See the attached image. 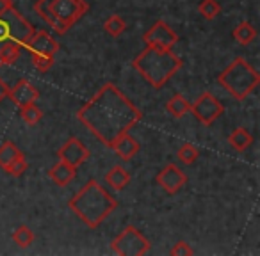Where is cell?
<instances>
[{"label": "cell", "mask_w": 260, "mask_h": 256, "mask_svg": "<svg viewBox=\"0 0 260 256\" xmlns=\"http://www.w3.org/2000/svg\"><path fill=\"white\" fill-rule=\"evenodd\" d=\"M29 169V164H27V160H25V157H22V159H18V160H15V162L11 164V166L8 167V173L11 174V176H22L25 171Z\"/></svg>", "instance_id": "27"}, {"label": "cell", "mask_w": 260, "mask_h": 256, "mask_svg": "<svg viewBox=\"0 0 260 256\" xmlns=\"http://www.w3.org/2000/svg\"><path fill=\"white\" fill-rule=\"evenodd\" d=\"M170 254L171 256H189V254H194V249H192L187 242L180 240V242H177L173 247H171Z\"/></svg>", "instance_id": "28"}, {"label": "cell", "mask_w": 260, "mask_h": 256, "mask_svg": "<svg viewBox=\"0 0 260 256\" xmlns=\"http://www.w3.org/2000/svg\"><path fill=\"white\" fill-rule=\"evenodd\" d=\"M105 181H107L114 191H123V189L130 184V174L125 167L114 166V167H111V171H109L107 174H105Z\"/></svg>", "instance_id": "16"}, {"label": "cell", "mask_w": 260, "mask_h": 256, "mask_svg": "<svg viewBox=\"0 0 260 256\" xmlns=\"http://www.w3.org/2000/svg\"><path fill=\"white\" fill-rule=\"evenodd\" d=\"M177 159L184 166H192L200 159V150L194 144H182L177 152Z\"/></svg>", "instance_id": "23"}, {"label": "cell", "mask_w": 260, "mask_h": 256, "mask_svg": "<svg viewBox=\"0 0 260 256\" xmlns=\"http://www.w3.org/2000/svg\"><path fill=\"white\" fill-rule=\"evenodd\" d=\"M111 148L114 150V153L123 160V162H128V160H132L139 153L141 144H139L138 139L132 137L128 132H125V134H121L114 142H112Z\"/></svg>", "instance_id": "14"}, {"label": "cell", "mask_w": 260, "mask_h": 256, "mask_svg": "<svg viewBox=\"0 0 260 256\" xmlns=\"http://www.w3.org/2000/svg\"><path fill=\"white\" fill-rule=\"evenodd\" d=\"M8 98H11V101L16 107H23V105L36 103L38 98H40V91L32 86V82H29L27 79H22L13 87H9Z\"/></svg>", "instance_id": "13"}, {"label": "cell", "mask_w": 260, "mask_h": 256, "mask_svg": "<svg viewBox=\"0 0 260 256\" xmlns=\"http://www.w3.org/2000/svg\"><path fill=\"white\" fill-rule=\"evenodd\" d=\"M166 111L170 112L173 118H184L185 114L191 112V103L185 100V96L182 94H173V96L168 100Z\"/></svg>", "instance_id": "19"}, {"label": "cell", "mask_w": 260, "mask_h": 256, "mask_svg": "<svg viewBox=\"0 0 260 256\" xmlns=\"http://www.w3.org/2000/svg\"><path fill=\"white\" fill-rule=\"evenodd\" d=\"M22 157H25V155L20 152L18 146H16L15 142L6 141L4 144H0V167H2L4 171L8 169L15 160L22 159Z\"/></svg>", "instance_id": "17"}, {"label": "cell", "mask_w": 260, "mask_h": 256, "mask_svg": "<svg viewBox=\"0 0 260 256\" xmlns=\"http://www.w3.org/2000/svg\"><path fill=\"white\" fill-rule=\"evenodd\" d=\"M234 38L239 41L241 45L248 47L249 43H253L256 38V29L251 25L249 22H241L237 27L234 29Z\"/></svg>", "instance_id": "20"}, {"label": "cell", "mask_w": 260, "mask_h": 256, "mask_svg": "<svg viewBox=\"0 0 260 256\" xmlns=\"http://www.w3.org/2000/svg\"><path fill=\"white\" fill-rule=\"evenodd\" d=\"M23 48L29 50V54H47V55H55V52L59 50V43L47 32V30H34L32 36L25 41Z\"/></svg>", "instance_id": "12"}, {"label": "cell", "mask_w": 260, "mask_h": 256, "mask_svg": "<svg viewBox=\"0 0 260 256\" xmlns=\"http://www.w3.org/2000/svg\"><path fill=\"white\" fill-rule=\"evenodd\" d=\"M228 142H230V146L235 150V152L242 153L253 144V135L249 134L246 128L241 126V128H237V130H234L230 135H228Z\"/></svg>", "instance_id": "18"}, {"label": "cell", "mask_w": 260, "mask_h": 256, "mask_svg": "<svg viewBox=\"0 0 260 256\" xmlns=\"http://www.w3.org/2000/svg\"><path fill=\"white\" fill-rule=\"evenodd\" d=\"M20 116H22V119L27 123V125L34 126L41 121V118H43V111H41L36 103H29V105L20 107Z\"/></svg>", "instance_id": "22"}, {"label": "cell", "mask_w": 260, "mask_h": 256, "mask_svg": "<svg viewBox=\"0 0 260 256\" xmlns=\"http://www.w3.org/2000/svg\"><path fill=\"white\" fill-rule=\"evenodd\" d=\"M34 11L62 36L89 11V4L86 0H38Z\"/></svg>", "instance_id": "4"}, {"label": "cell", "mask_w": 260, "mask_h": 256, "mask_svg": "<svg viewBox=\"0 0 260 256\" xmlns=\"http://www.w3.org/2000/svg\"><path fill=\"white\" fill-rule=\"evenodd\" d=\"M8 94H9V86L4 82V80L0 79V103H2V101L8 98Z\"/></svg>", "instance_id": "29"}, {"label": "cell", "mask_w": 260, "mask_h": 256, "mask_svg": "<svg viewBox=\"0 0 260 256\" xmlns=\"http://www.w3.org/2000/svg\"><path fill=\"white\" fill-rule=\"evenodd\" d=\"M75 174H77V167L66 164L64 160H59V162L55 164V166H52L50 171H48L50 180L54 181L55 185H59V187H66V185L75 178Z\"/></svg>", "instance_id": "15"}, {"label": "cell", "mask_w": 260, "mask_h": 256, "mask_svg": "<svg viewBox=\"0 0 260 256\" xmlns=\"http://www.w3.org/2000/svg\"><path fill=\"white\" fill-rule=\"evenodd\" d=\"M219 84L228 94L241 101L258 87L260 75L244 57H235L219 75Z\"/></svg>", "instance_id": "5"}, {"label": "cell", "mask_w": 260, "mask_h": 256, "mask_svg": "<svg viewBox=\"0 0 260 256\" xmlns=\"http://www.w3.org/2000/svg\"><path fill=\"white\" fill-rule=\"evenodd\" d=\"M77 118L98 141L111 148L119 135L130 132L141 121L143 112L114 84H104L79 108Z\"/></svg>", "instance_id": "1"}, {"label": "cell", "mask_w": 260, "mask_h": 256, "mask_svg": "<svg viewBox=\"0 0 260 256\" xmlns=\"http://www.w3.org/2000/svg\"><path fill=\"white\" fill-rule=\"evenodd\" d=\"M143 41H145L146 47L173 48L175 45L178 43V36L166 22L159 20V22H155L145 34H143Z\"/></svg>", "instance_id": "9"}, {"label": "cell", "mask_w": 260, "mask_h": 256, "mask_svg": "<svg viewBox=\"0 0 260 256\" xmlns=\"http://www.w3.org/2000/svg\"><path fill=\"white\" fill-rule=\"evenodd\" d=\"M34 29L23 15L13 6L9 11L0 15V50L9 45L23 47L25 41L32 36Z\"/></svg>", "instance_id": "6"}, {"label": "cell", "mask_w": 260, "mask_h": 256, "mask_svg": "<svg viewBox=\"0 0 260 256\" xmlns=\"http://www.w3.org/2000/svg\"><path fill=\"white\" fill-rule=\"evenodd\" d=\"M13 8V0H0V15Z\"/></svg>", "instance_id": "30"}, {"label": "cell", "mask_w": 260, "mask_h": 256, "mask_svg": "<svg viewBox=\"0 0 260 256\" xmlns=\"http://www.w3.org/2000/svg\"><path fill=\"white\" fill-rule=\"evenodd\" d=\"M191 112L202 125L210 126L217 118H221L224 112V107L212 93H203L198 96L194 103H191Z\"/></svg>", "instance_id": "8"}, {"label": "cell", "mask_w": 260, "mask_h": 256, "mask_svg": "<svg viewBox=\"0 0 260 256\" xmlns=\"http://www.w3.org/2000/svg\"><path fill=\"white\" fill-rule=\"evenodd\" d=\"M70 210L91 230H96L116 210L118 201L96 180H89L68 203Z\"/></svg>", "instance_id": "2"}, {"label": "cell", "mask_w": 260, "mask_h": 256, "mask_svg": "<svg viewBox=\"0 0 260 256\" xmlns=\"http://www.w3.org/2000/svg\"><path fill=\"white\" fill-rule=\"evenodd\" d=\"M150 240L134 226H126L111 242V249L121 256H143L150 251Z\"/></svg>", "instance_id": "7"}, {"label": "cell", "mask_w": 260, "mask_h": 256, "mask_svg": "<svg viewBox=\"0 0 260 256\" xmlns=\"http://www.w3.org/2000/svg\"><path fill=\"white\" fill-rule=\"evenodd\" d=\"M132 66L150 86L160 89L175 73H178L182 68V59L171 48L146 47L132 61Z\"/></svg>", "instance_id": "3"}, {"label": "cell", "mask_w": 260, "mask_h": 256, "mask_svg": "<svg viewBox=\"0 0 260 256\" xmlns=\"http://www.w3.org/2000/svg\"><path fill=\"white\" fill-rule=\"evenodd\" d=\"M54 55H47V54H30V62H32V66L36 69H40V71L47 73L48 69H52V66H54Z\"/></svg>", "instance_id": "26"}, {"label": "cell", "mask_w": 260, "mask_h": 256, "mask_svg": "<svg viewBox=\"0 0 260 256\" xmlns=\"http://www.w3.org/2000/svg\"><path fill=\"white\" fill-rule=\"evenodd\" d=\"M104 29L107 30L109 36L118 38V36H121V34L126 30V22L119 15H111L107 20H105Z\"/></svg>", "instance_id": "21"}, {"label": "cell", "mask_w": 260, "mask_h": 256, "mask_svg": "<svg viewBox=\"0 0 260 256\" xmlns=\"http://www.w3.org/2000/svg\"><path fill=\"white\" fill-rule=\"evenodd\" d=\"M198 11L205 20H214L221 13V6L217 0H202L198 4Z\"/></svg>", "instance_id": "25"}, {"label": "cell", "mask_w": 260, "mask_h": 256, "mask_svg": "<svg viewBox=\"0 0 260 256\" xmlns=\"http://www.w3.org/2000/svg\"><path fill=\"white\" fill-rule=\"evenodd\" d=\"M155 181L160 185L162 191L168 192V194H177V192H180L182 187L187 184V176H185L180 167H177L175 164H168V166L162 167L160 173L157 174Z\"/></svg>", "instance_id": "10"}, {"label": "cell", "mask_w": 260, "mask_h": 256, "mask_svg": "<svg viewBox=\"0 0 260 256\" xmlns=\"http://www.w3.org/2000/svg\"><path fill=\"white\" fill-rule=\"evenodd\" d=\"M57 157H59V160H64L70 166L79 167L89 159V150L84 146V142L80 141V139L70 137L57 152Z\"/></svg>", "instance_id": "11"}, {"label": "cell", "mask_w": 260, "mask_h": 256, "mask_svg": "<svg viewBox=\"0 0 260 256\" xmlns=\"http://www.w3.org/2000/svg\"><path fill=\"white\" fill-rule=\"evenodd\" d=\"M34 238L36 237H34L32 230L29 226H25V224H22V226H18L13 231V242L16 245H20V247H29L34 242Z\"/></svg>", "instance_id": "24"}]
</instances>
